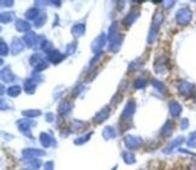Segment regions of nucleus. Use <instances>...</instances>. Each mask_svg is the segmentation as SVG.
I'll return each instance as SVG.
<instances>
[{"mask_svg":"<svg viewBox=\"0 0 196 170\" xmlns=\"http://www.w3.org/2000/svg\"><path fill=\"white\" fill-rule=\"evenodd\" d=\"M19 92H21V88H19L18 86H13V87L9 88V90H8V94L11 95V97H17V95L19 94Z\"/></svg>","mask_w":196,"mask_h":170,"instance_id":"nucleus-3","label":"nucleus"},{"mask_svg":"<svg viewBox=\"0 0 196 170\" xmlns=\"http://www.w3.org/2000/svg\"><path fill=\"white\" fill-rule=\"evenodd\" d=\"M108 116H109V110H108V108H105L104 110H102V111L96 116V122L99 119V117H101V118H107Z\"/></svg>","mask_w":196,"mask_h":170,"instance_id":"nucleus-6","label":"nucleus"},{"mask_svg":"<svg viewBox=\"0 0 196 170\" xmlns=\"http://www.w3.org/2000/svg\"><path fill=\"white\" fill-rule=\"evenodd\" d=\"M5 53H8V47H5V42L1 41V54L4 56Z\"/></svg>","mask_w":196,"mask_h":170,"instance_id":"nucleus-8","label":"nucleus"},{"mask_svg":"<svg viewBox=\"0 0 196 170\" xmlns=\"http://www.w3.org/2000/svg\"><path fill=\"white\" fill-rule=\"evenodd\" d=\"M134 111V103L133 101H128L127 105L125 106V111H123V116H131Z\"/></svg>","mask_w":196,"mask_h":170,"instance_id":"nucleus-1","label":"nucleus"},{"mask_svg":"<svg viewBox=\"0 0 196 170\" xmlns=\"http://www.w3.org/2000/svg\"><path fill=\"white\" fill-rule=\"evenodd\" d=\"M137 17H138V11H131L130 15L126 17L125 21H126V22H128V24H130V23H132V22H134Z\"/></svg>","mask_w":196,"mask_h":170,"instance_id":"nucleus-4","label":"nucleus"},{"mask_svg":"<svg viewBox=\"0 0 196 170\" xmlns=\"http://www.w3.org/2000/svg\"><path fill=\"white\" fill-rule=\"evenodd\" d=\"M144 86H145V82H144V80H137L136 82H134V87H136V88L144 87Z\"/></svg>","mask_w":196,"mask_h":170,"instance_id":"nucleus-7","label":"nucleus"},{"mask_svg":"<svg viewBox=\"0 0 196 170\" xmlns=\"http://www.w3.org/2000/svg\"><path fill=\"white\" fill-rule=\"evenodd\" d=\"M26 23H27V22L18 21V22H17V24H16V26H17V29H18V30H21V32H26V30H28L29 26H28V24H26Z\"/></svg>","mask_w":196,"mask_h":170,"instance_id":"nucleus-5","label":"nucleus"},{"mask_svg":"<svg viewBox=\"0 0 196 170\" xmlns=\"http://www.w3.org/2000/svg\"><path fill=\"white\" fill-rule=\"evenodd\" d=\"M23 47H24V44L23 42H21L18 39H16L15 41H13V53H19L22 50H23Z\"/></svg>","mask_w":196,"mask_h":170,"instance_id":"nucleus-2","label":"nucleus"}]
</instances>
